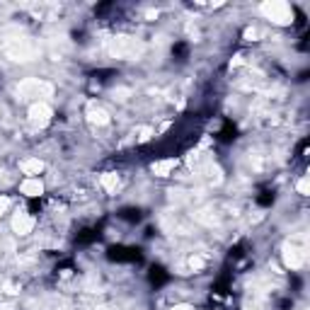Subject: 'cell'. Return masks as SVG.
I'll return each mask as SVG.
<instances>
[{
  "label": "cell",
  "mask_w": 310,
  "mask_h": 310,
  "mask_svg": "<svg viewBox=\"0 0 310 310\" xmlns=\"http://www.w3.org/2000/svg\"><path fill=\"white\" fill-rule=\"evenodd\" d=\"M296 24H298V27H306V15H303L301 10H296Z\"/></svg>",
  "instance_id": "obj_11"
},
{
  "label": "cell",
  "mask_w": 310,
  "mask_h": 310,
  "mask_svg": "<svg viewBox=\"0 0 310 310\" xmlns=\"http://www.w3.org/2000/svg\"><path fill=\"white\" fill-rule=\"evenodd\" d=\"M124 223L128 226H136V223H141L143 221V211L141 208H136V206H124V208H119V213H117Z\"/></svg>",
  "instance_id": "obj_4"
},
{
  "label": "cell",
  "mask_w": 310,
  "mask_h": 310,
  "mask_svg": "<svg viewBox=\"0 0 310 310\" xmlns=\"http://www.w3.org/2000/svg\"><path fill=\"white\" fill-rule=\"evenodd\" d=\"M100 238H102L100 228H83V230L75 235V245L85 248V245H92V243H97Z\"/></svg>",
  "instance_id": "obj_3"
},
{
  "label": "cell",
  "mask_w": 310,
  "mask_h": 310,
  "mask_svg": "<svg viewBox=\"0 0 310 310\" xmlns=\"http://www.w3.org/2000/svg\"><path fill=\"white\" fill-rule=\"evenodd\" d=\"M291 286H293V291H301V286H303V281H301V276H296V274H291Z\"/></svg>",
  "instance_id": "obj_9"
},
{
  "label": "cell",
  "mask_w": 310,
  "mask_h": 310,
  "mask_svg": "<svg viewBox=\"0 0 310 310\" xmlns=\"http://www.w3.org/2000/svg\"><path fill=\"white\" fill-rule=\"evenodd\" d=\"M238 138V126L233 124L230 119H226L223 126H221V131H218V141L221 143H233Z\"/></svg>",
  "instance_id": "obj_5"
},
{
  "label": "cell",
  "mask_w": 310,
  "mask_h": 310,
  "mask_svg": "<svg viewBox=\"0 0 310 310\" xmlns=\"http://www.w3.org/2000/svg\"><path fill=\"white\" fill-rule=\"evenodd\" d=\"M293 308V298H281L279 301V310H291Z\"/></svg>",
  "instance_id": "obj_10"
},
{
  "label": "cell",
  "mask_w": 310,
  "mask_h": 310,
  "mask_svg": "<svg viewBox=\"0 0 310 310\" xmlns=\"http://www.w3.org/2000/svg\"><path fill=\"white\" fill-rule=\"evenodd\" d=\"M186 56H189V44L186 41H177L172 46V59L175 61H186Z\"/></svg>",
  "instance_id": "obj_7"
},
{
  "label": "cell",
  "mask_w": 310,
  "mask_h": 310,
  "mask_svg": "<svg viewBox=\"0 0 310 310\" xmlns=\"http://www.w3.org/2000/svg\"><path fill=\"white\" fill-rule=\"evenodd\" d=\"M254 201H257V206L269 208V206H274V201H276V191H274L271 186H264V189H259V194L254 196Z\"/></svg>",
  "instance_id": "obj_6"
},
{
  "label": "cell",
  "mask_w": 310,
  "mask_h": 310,
  "mask_svg": "<svg viewBox=\"0 0 310 310\" xmlns=\"http://www.w3.org/2000/svg\"><path fill=\"white\" fill-rule=\"evenodd\" d=\"M148 281H150L153 289H160V286H165V284L170 281V271H167L163 264H153L150 271H148Z\"/></svg>",
  "instance_id": "obj_2"
},
{
  "label": "cell",
  "mask_w": 310,
  "mask_h": 310,
  "mask_svg": "<svg viewBox=\"0 0 310 310\" xmlns=\"http://www.w3.org/2000/svg\"><path fill=\"white\" fill-rule=\"evenodd\" d=\"M41 211V199H29V213L37 216Z\"/></svg>",
  "instance_id": "obj_8"
},
{
  "label": "cell",
  "mask_w": 310,
  "mask_h": 310,
  "mask_svg": "<svg viewBox=\"0 0 310 310\" xmlns=\"http://www.w3.org/2000/svg\"><path fill=\"white\" fill-rule=\"evenodd\" d=\"M107 259L117 264H141L143 252L141 248H131V245H112L107 248Z\"/></svg>",
  "instance_id": "obj_1"
}]
</instances>
